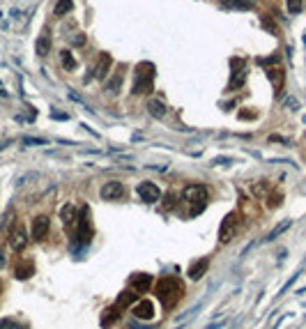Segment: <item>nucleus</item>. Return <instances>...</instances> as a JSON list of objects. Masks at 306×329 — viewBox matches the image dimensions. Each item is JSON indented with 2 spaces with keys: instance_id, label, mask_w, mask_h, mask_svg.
<instances>
[{
  "instance_id": "obj_24",
  "label": "nucleus",
  "mask_w": 306,
  "mask_h": 329,
  "mask_svg": "<svg viewBox=\"0 0 306 329\" xmlns=\"http://www.w3.org/2000/svg\"><path fill=\"white\" fill-rule=\"evenodd\" d=\"M60 60H62V67L69 69V72L76 67V60H74V55L69 53V51H62V53H60Z\"/></svg>"
},
{
  "instance_id": "obj_32",
  "label": "nucleus",
  "mask_w": 306,
  "mask_h": 329,
  "mask_svg": "<svg viewBox=\"0 0 306 329\" xmlns=\"http://www.w3.org/2000/svg\"><path fill=\"white\" fill-rule=\"evenodd\" d=\"M2 265H5V248L0 247V267H2Z\"/></svg>"
},
{
  "instance_id": "obj_13",
  "label": "nucleus",
  "mask_w": 306,
  "mask_h": 329,
  "mask_svg": "<svg viewBox=\"0 0 306 329\" xmlns=\"http://www.w3.org/2000/svg\"><path fill=\"white\" fill-rule=\"evenodd\" d=\"M111 65H113V58H111L108 53H99L97 67L92 69V72H94L92 76H94V79H99V81H101V79H106V76H108V69H111Z\"/></svg>"
},
{
  "instance_id": "obj_20",
  "label": "nucleus",
  "mask_w": 306,
  "mask_h": 329,
  "mask_svg": "<svg viewBox=\"0 0 306 329\" xmlns=\"http://www.w3.org/2000/svg\"><path fill=\"white\" fill-rule=\"evenodd\" d=\"M221 7H226V9H251L253 2L251 0H221Z\"/></svg>"
},
{
  "instance_id": "obj_9",
  "label": "nucleus",
  "mask_w": 306,
  "mask_h": 329,
  "mask_svg": "<svg viewBox=\"0 0 306 329\" xmlns=\"http://www.w3.org/2000/svg\"><path fill=\"white\" fill-rule=\"evenodd\" d=\"M138 196H140V201H145V203H157L161 198V189L157 184H152V182H140Z\"/></svg>"
},
{
  "instance_id": "obj_29",
  "label": "nucleus",
  "mask_w": 306,
  "mask_h": 329,
  "mask_svg": "<svg viewBox=\"0 0 306 329\" xmlns=\"http://www.w3.org/2000/svg\"><path fill=\"white\" fill-rule=\"evenodd\" d=\"M166 209H173L175 207V194H168L166 196V205H164Z\"/></svg>"
},
{
  "instance_id": "obj_16",
  "label": "nucleus",
  "mask_w": 306,
  "mask_h": 329,
  "mask_svg": "<svg viewBox=\"0 0 306 329\" xmlns=\"http://www.w3.org/2000/svg\"><path fill=\"white\" fill-rule=\"evenodd\" d=\"M122 79H125V67H120L113 76H111V79H108V83H106V92H111V94L118 92V90H120V85H122Z\"/></svg>"
},
{
  "instance_id": "obj_23",
  "label": "nucleus",
  "mask_w": 306,
  "mask_h": 329,
  "mask_svg": "<svg viewBox=\"0 0 306 329\" xmlns=\"http://www.w3.org/2000/svg\"><path fill=\"white\" fill-rule=\"evenodd\" d=\"M0 329H26L19 320H14V318H0Z\"/></svg>"
},
{
  "instance_id": "obj_25",
  "label": "nucleus",
  "mask_w": 306,
  "mask_h": 329,
  "mask_svg": "<svg viewBox=\"0 0 306 329\" xmlns=\"http://www.w3.org/2000/svg\"><path fill=\"white\" fill-rule=\"evenodd\" d=\"M72 7H74V2H72V0H60V2L55 5V14H58V16H62V14L72 12Z\"/></svg>"
},
{
  "instance_id": "obj_12",
  "label": "nucleus",
  "mask_w": 306,
  "mask_h": 329,
  "mask_svg": "<svg viewBox=\"0 0 306 329\" xmlns=\"http://www.w3.org/2000/svg\"><path fill=\"white\" fill-rule=\"evenodd\" d=\"M133 316L138 320H152L154 318V304L150 299H140L133 304Z\"/></svg>"
},
{
  "instance_id": "obj_14",
  "label": "nucleus",
  "mask_w": 306,
  "mask_h": 329,
  "mask_svg": "<svg viewBox=\"0 0 306 329\" xmlns=\"http://www.w3.org/2000/svg\"><path fill=\"white\" fill-rule=\"evenodd\" d=\"M79 214L81 209L76 207V205H72V203H67V205H62L60 209V219L65 226H76V221H79Z\"/></svg>"
},
{
  "instance_id": "obj_28",
  "label": "nucleus",
  "mask_w": 306,
  "mask_h": 329,
  "mask_svg": "<svg viewBox=\"0 0 306 329\" xmlns=\"http://www.w3.org/2000/svg\"><path fill=\"white\" fill-rule=\"evenodd\" d=\"M267 205H269V207H279V205H281V194L269 196V203H267Z\"/></svg>"
},
{
  "instance_id": "obj_11",
  "label": "nucleus",
  "mask_w": 306,
  "mask_h": 329,
  "mask_svg": "<svg viewBox=\"0 0 306 329\" xmlns=\"http://www.w3.org/2000/svg\"><path fill=\"white\" fill-rule=\"evenodd\" d=\"M35 274V262L33 260H16L14 262V279L19 281H26Z\"/></svg>"
},
{
  "instance_id": "obj_26",
  "label": "nucleus",
  "mask_w": 306,
  "mask_h": 329,
  "mask_svg": "<svg viewBox=\"0 0 306 329\" xmlns=\"http://www.w3.org/2000/svg\"><path fill=\"white\" fill-rule=\"evenodd\" d=\"M288 226H290V221H283V223H281V226H276V228H274L272 233H269V237H267V240H274V237L279 235V233H283V230H286Z\"/></svg>"
},
{
  "instance_id": "obj_22",
  "label": "nucleus",
  "mask_w": 306,
  "mask_h": 329,
  "mask_svg": "<svg viewBox=\"0 0 306 329\" xmlns=\"http://www.w3.org/2000/svg\"><path fill=\"white\" fill-rule=\"evenodd\" d=\"M131 304H136V292H122L120 297H118V302H115V306L118 309H125V306H131Z\"/></svg>"
},
{
  "instance_id": "obj_1",
  "label": "nucleus",
  "mask_w": 306,
  "mask_h": 329,
  "mask_svg": "<svg viewBox=\"0 0 306 329\" xmlns=\"http://www.w3.org/2000/svg\"><path fill=\"white\" fill-rule=\"evenodd\" d=\"M182 295H184V283L177 276H164L157 283V297H159L164 309H173L175 304L182 299Z\"/></svg>"
},
{
  "instance_id": "obj_15",
  "label": "nucleus",
  "mask_w": 306,
  "mask_h": 329,
  "mask_svg": "<svg viewBox=\"0 0 306 329\" xmlns=\"http://www.w3.org/2000/svg\"><path fill=\"white\" fill-rule=\"evenodd\" d=\"M207 267H210V258H203V260L191 262V267H189V276H191L193 281H198L200 276H205Z\"/></svg>"
},
{
  "instance_id": "obj_4",
  "label": "nucleus",
  "mask_w": 306,
  "mask_h": 329,
  "mask_svg": "<svg viewBox=\"0 0 306 329\" xmlns=\"http://www.w3.org/2000/svg\"><path fill=\"white\" fill-rule=\"evenodd\" d=\"M76 240L74 242L79 247H87L90 240H92V223H90V207L83 205L81 207V214H79V221H76Z\"/></svg>"
},
{
  "instance_id": "obj_8",
  "label": "nucleus",
  "mask_w": 306,
  "mask_h": 329,
  "mask_svg": "<svg viewBox=\"0 0 306 329\" xmlns=\"http://www.w3.org/2000/svg\"><path fill=\"white\" fill-rule=\"evenodd\" d=\"M152 274H145V272H138V274H133L131 279H129V288L133 290V292H147V290L152 288Z\"/></svg>"
},
{
  "instance_id": "obj_30",
  "label": "nucleus",
  "mask_w": 306,
  "mask_h": 329,
  "mask_svg": "<svg viewBox=\"0 0 306 329\" xmlns=\"http://www.w3.org/2000/svg\"><path fill=\"white\" fill-rule=\"evenodd\" d=\"M240 118H244V120H249V118H256V113H251V111H242Z\"/></svg>"
},
{
  "instance_id": "obj_19",
  "label": "nucleus",
  "mask_w": 306,
  "mask_h": 329,
  "mask_svg": "<svg viewBox=\"0 0 306 329\" xmlns=\"http://www.w3.org/2000/svg\"><path fill=\"white\" fill-rule=\"evenodd\" d=\"M118 318H120V309H118V306H111V309H106V313L101 316V325H104V327H111V325L118 323Z\"/></svg>"
},
{
  "instance_id": "obj_17",
  "label": "nucleus",
  "mask_w": 306,
  "mask_h": 329,
  "mask_svg": "<svg viewBox=\"0 0 306 329\" xmlns=\"http://www.w3.org/2000/svg\"><path fill=\"white\" fill-rule=\"evenodd\" d=\"M267 76H269V81L274 83V87H276V92H281V87H283V69L281 67H272V69H267Z\"/></svg>"
},
{
  "instance_id": "obj_7",
  "label": "nucleus",
  "mask_w": 306,
  "mask_h": 329,
  "mask_svg": "<svg viewBox=\"0 0 306 329\" xmlns=\"http://www.w3.org/2000/svg\"><path fill=\"white\" fill-rule=\"evenodd\" d=\"M127 196V189L122 182L113 180V182H106L104 187H101V198L104 201H122Z\"/></svg>"
},
{
  "instance_id": "obj_2",
  "label": "nucleus",
  "mask_w": 306,
  "mask_h": 329,
  "mask_svg": "<svg viewBox=\"0 0 306 329\" xmlns=\"http://www.w3.org/2000/svg\"><path fill=\"white\" fill-rule=\"evenodd\" d=\"M182 198L191 205L189 216H198L207 205V189L203 184H186L184 191H182Z\"/></svg>"
},
{
  "instance_id": "obj_10",
  "label": "nucleus",
  "mask_w": 306,
  "mask_h": 329,
  "mask_svg": "<svg viewBox=\"0 0 306 329\" xmlns=\"http://www.w3.org/2000/svg\"><path fill=\"white\" fill-rule=\"evenodd\" d=\"M48 228H51V221H48L46 214H40V216H35L33 219V237L37 240V242L48 235Z\"/></svg>"
},
{
  "instance_id": "obj_27",
  "label": "nucleus",
  "mask_w": 306,
  "mask_h": 329,
  "mask_svg": "<svg viewBox=\"0 0 306 329\" xmlns=\"http://www.w3.org/2000/svg\"><path fill=\"white\" fill-rule=\"evenodd\" d=\"M288 9H290V12H300V9H302V0H288Z\"/></svg>"
},
{
  "instance_id": "obj_21",
  "label": "nucleus",
  "mask_w": 306,
  "mask_h": 329,
  "mask_svg": "<svg viewBox=\"0 0 306 329\" xmlns=\"http://www.w3.org/2000/svg\"><path fill=\"white\" fill-rule=\"evenodd\" d=\"M35 51H37V55H48L51 53V40H48V35H42L40 40H37V44H35Z\"/></svg>"
},
{
  "instance_id": "obj_33",
  "label": "nucleus",
  "mask_w": 306,
  "mask_h": 329,
  "mask_svg": "<svg viewBox=\"0 0 306 329\" xmlns=\"http://www.w3.org/2000/svg\"><path fill=\"white\" fill-rule=\"evenodd\" d=\"M0 292H2V281H0Z\"/></svg>"
},
{
  "instance_id": "obj_6",
  "label": "nucleus",
  "mask_w": 306,
  "mask_h": 329,
  "mask_svg": "<svg viewBox=\"0 0 306 329\" xmlns=\"http://www.w3.org/2000/svg\"><path fill=\"white\" fill-rule=\"evenodd\" d=\"M235 230H237V212H230L219 226V242L228 244L235 237Z\"/></svg>"
},
{
  "instance_id": "obj_31",
  "label": "nucleus",
  "mask_w": 306,
  "mask_h": 329,
  "mask_svg": "<svg viewBox=\"0 0 306 329\" xmlns=\"http://www.w3.org/2000/svg\"><path fill=\"white\" fill-rule=\"evenodd\" d=\"M83 41H86V37H83V35H76V37H74V44H76V46H81Z\"/></svg>"
},
{
  "instance_id": "obj_18",
  "label": "nucleus",
  "mask_w": 306,
  "mask_h": 329,
  "mask_svg": "<svg viewBox=\"0 0 306 329\" xmlns=\"http://www.w3.org/2000/svg\"><path fill=\"white\" fill-rule=\"evenodd\" d=\"M147 111H150V115H154V118H164V115H166V104L159 99H150L147 101Z\"/></svg>"
},
{
  "instance_id": "obj_5",
  "label": "nucleus",
  "mask_w": 306,
  "mask_h": 329,
  "mask_svg": "<svg viewBox=\"0 0 306 329\" xmlns=\"http://www.w3.org/2000/svg\"><path fill=\"white\" fill-rule=\"evenodd\" d=\"M7 242H9V247H12L14 251H23V248L28 247V233H26V228H23L21 221H14L12 226H9V230H7Z\"/></svg>"
},
{
  "instance_id": "obj_3",
  "label": "nucleus",
  "mask_w": 306,
  "mask_h": 329,
  "mask_svg": "<svg viewBox=\"0 0 306 329\" xmlns=\"http://www.w3.org/2000/svg\"><path fill=\"white\" fill-rule=\"evenodd\" d=\"M152 85H154V65L152 62H140L136 67V79H133L131 92L133 94L152 92Z\"/></svg>"
}]
</instances>
